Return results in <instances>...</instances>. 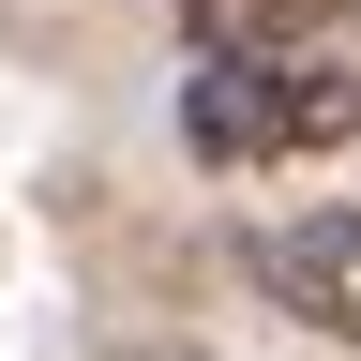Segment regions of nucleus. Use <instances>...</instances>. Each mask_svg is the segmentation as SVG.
Masks as SVG:
<instances>
[{"mask_svg":"<svg viewBox=\"0 0 361 361\" xmlns=\"http://www.w3.org/2000/svg\"><path fill=\"white\" fill-rule=\"evenodd\" d=\"M180 151L196 166L361 151V75H331V61H196L180 75Z\"/></svg>","mask_w":361,"mask_h":361,"instance_id":"obj_1","label":"nucleus"},{"mask_svg":"<svg viewBox=\"0 0 361 361\" xmlns=\"http://www.w3.org/2000/svg\"><path fill=\"white\" fill-rule=\"evenodd\" d=\"M241 271L301 316V331L361 346V211H286V226H256V241H241Z\"/></svg>","mask_w":361,"mask_h":361,"instance_id":"obj_2","label":"nucleus"},{"mask_svg":"<svg viewBox=\"0 0 361 361\" xmlns=\"http://www.w3.org/2000/svg\"><path fill=\"white\" fill-rule=\"evenodd\" d=\"M196 61H331L361 45V0H180Z\"/></svg>","mask_w":361,"mask_h":361,"instance_id":"obj_3","label":"nucleus"}]
</instances>
